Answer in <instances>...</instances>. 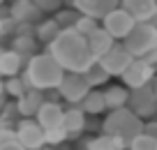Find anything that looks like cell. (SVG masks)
Masks as SVG:
<instances>
[{
  "instance_id": "obj_1",
  "label": "cell",
  "mask_w": 157,
  "mask_h": 150,
  "mask_svg": "<svg viewBox=\"0 0 157 150\" xmlns=\"http://www.w3.org/2000/svg\"><path fill=\"white\" fill-rule=\"evenodd\" d=\"M49 53H53L67 72H86L95 63L86 35L76 33L74 28H63V33L49 44Z\"/></svg>"
},
{
  "instance_id": "obj_2",
  "label": "cell",
  "mask_w": 157,
  "mask_h": 150,
  "mask_svg": "<svg viewBox=\"0 0 157 150\" xmlns=\"http://www.w3.org/2000/svg\"><path fill=\"white\" fill-rule=\"evenodd\" d=\"M67 69L56 60L53 53H35L28 60L21 79L25 81L28 88H39V90H53L63 83Z\"/></svg>"
},
{
  "instance_id": "obj_3",
  "label": "cell",
  "mask_w": 157,
  "mask_h": 150,
  "mask_svg": "<svg viewBox=\"0 0 157 150\" xmlns=\"http://www.w3.org/2000/svg\"><path fill=\"white\" fill-rule=\"evenodd\" d=\"M141 120L143 118L136 116L129 106L116 109V111H109L106 120L102 122V132L104 134H111V136H118V139L125 141L127 148H129V143H132L139 134H143V129H146V122H141Z\"/></svg>"
},
{
  "instance_id": "obj_4",
  "label": "cell",
  "mask_w": 157,
  "mask_h": 150,
  "mask_svg": "<svg viewBox=\"0 0 157 150\" xmlns=\"http://www.w3.org/2000/svg\"><path fill=\"white\" fill-rule=\"evenodd\" d=\"M123 42H125V46L132 51L134 58H146L150 51L157 48V23H148V21L136 23V28H134Z\"/></svg>"
},
{
  "instance_id": "obj_5",
  "label": "cell",
  "mask_w": 157,
  "mask_h": 150,
  "mask_svg": "<svg viewBox=\"0 0 157 150\" xmlns=\"http://www.w3.org/2000/svg\"><path fill=\"white\" fill-rule=\"evenodd\" d=\"M136 23H139V21L134 19L125 7H113L111 12H106V14L102 16V25L116 39H120V42H123V39L127 37L134 28H136Z\"/></svg>"
},
{
  "instance_id": "obj_6",
  "label": "cell",
  "mask_w": 157,
  "mask_h": 150,
  "mask_svg": "<svg viewBox=\"0 0 157 150\" xmlns=\"http://www.w3.org/2000/svg\"><path fill=\"white\" fill-rule=\"evenodd\" d=\"M155 72H157V69L152 67L148 60H143V58H134V60H132V65L125 69V74H123L120 79H123V83L129 88V90H134V88L150 86V83L155 81Z\"/></svg>"
},
{
  "instance_id": "obj_7",
  "label": "cell",
  "mask_w": 157,
  "mask_h": 150,
  "mask_svg": "<svg viewBox=\"0 0 157 150\" xmlns=\"http://www.w3.org/2000/svg\"><path fill=\"white\" fill-rule=\"evenodd\" d=\"M132 60H134L132 51L125 46V42H120V39H118V42L113 44L111 48H109L106 53L99 58V63H102L104 67H106L109 72L113 74V76H123L125 69L132 65Z\"/></svg>"
},
{
  "instance_id": "obj_8",
  "label": "cell",
  "mask_w": 157,
  "mask_h": 150,
  "mask_svg": "<svg viewBox=\"0 0 157 150\" xmlns=\"http://www.w3.org/2000/svg\"><path fill=\"white\" fill-rule=\"evenodd\" d=\"M58 90H60L65 102L81 104V99L90 92V86H88V81H86L83 72H67L65 79H63V83L58 86Z\"/></svg>"
},
{
  "instance_id": "obj_9",
  "label": "cell",
  "mask_w": 157,
  "mask_h": 150,
  "mask_svg": "<svg viewBox=\"0 0 157 150\" xmlns=\"http://www.w3.org/2000/svg\"><path fill=\"white\" fill-rule=\"evenodd\" d=\"M16 134H19V143L28 150H42L46 145V132L37 120L23 118L16 125Z\"/></svg>"
},
{
  "instance_id": "obj_10",
  "label": "cell",
  "mask_w": 157,
  "mask_h": 150,
  "mask_svg": "<svg viewBox=\"0 0 157 150\" xmlns=\"http://www.w3.org/2000/svg\"><path fill=\"white\" fill-rule=\"evenodd\" d=\"M127 106L132 109L136 116H141V118L155 116L157 113V97H155V90H152V83L150 86L129 90V104Z\"/></svg>"
},
{
  "instance_id": "obj_11",
  "label": "cell",
  "mask_w": 157,
  "mask_h": 150,
  "mask_svg": "<svg viewBox=\"0 0 157 150\" xmlns=\"http://www.w3.org/2000/svg\"><path fill=\"white\" fill-rule=\"evenodd\" d=\"M44 12L39 10V5L35 0H12L10 16L16 23H39Z\"/></svg>"
},
{
  "instance_id": "obj_12",
  "label": "cell",
  "mask_w": 157,
  "mask_h": 150,
  "mask_svg": "<svg viewBox=\"0 0 157 150\" xmlns=\"http://www.w3.org/2000/svg\"><path fill=\"white\" fill-rule=\"evenodd\" d=\"M120 7H125L139 23H157V0H120Z\"/></svg>"
},
{
  "instance_id": "obj_13",
  "label": "cell",
  "mask_w": 157,
  "mask_h": 150,
  "mask_svg": "<svg viewBox=\"0 0 157 150\" xmlns=\"http://www.w3.org/2000/svg\"><path fill=\"white\" fill-rule=\"evenodd\" d=\"M86 39H88V48H90V53H93V58H95V60H99V58H102V56L109 51V48H111L113 44L118 42V39L113 37V35L109 33L106 28H104V25L95 28Z\"/></svg>"
},
{
  "instance_id": "obj_14",
  "label": "cell",
  "mask_w": 157,
  "mask_h": 150,
  "mask_svg": "<svg viewBox=\"0 0 157 150\" xmlns=\"http://www.w3.org/2000/svg\"><path fill=\"white\" fill-rule=\"evenodd\" d=\"M35 120H37L39 125L44 127V129L58 127V125H63V120H65V109L60 106V104H56V102H51V99H46V102L39 106V111H37V116H35Z\"/></svg>"
},
{
  "instance_id": "obj_15",
  "label": "cell",
  "mask_w": 157,
  "mask_h": 150,
  "mask_svg": "<svg viewBox=\"0 0 157 150\" xmlns=\"http://www.w3.org/2000/svg\"><path fill=\"white\" fill-rule=\"evenodd\" d=\"M44 102H46L44 90H39V88H28V90H25V95L16 99L19 116H23V118H33V116H37L39 106H42Z\"/></svg>"
},
{
  "instance_id": "obj_16",
  "label": "cell",
  "mask_w": 157,
  "mask_h": 150,
  "mask_svg": "<svg viewBox=\"0 0 157 150\" xmlns=\"http://www.w3.org/2000/svg\"><path fill=\"white\" fill-rule=\"evenodd\" d=\"M21 69H25V60L19 51L10 48V51H2V58H0V76H19Z\"/></svg>"
},
{
  "instance_id": "obj_17",
  "label": "cell",
  "mask_w": 157,
  "mask_h": 150,
  "mask_svg": "<svg viewBox=\"0 0 157 150\" xmlns=\"http://www.w3.org/2000/svg\"><path fill=\"white\" fill-rule=\"evenodd\" d=\"M120 0H76V10L81 14H90L95 19H102L106 12H111L113 7H118Z\"/></svg>"
},
{
  "instance_id": "obj_18",
  "label": "cell",
  "mask_w": 157,
  "mask_h": 150,
  "mask_svg": "<svg viewBox=\"0 0 157 150\" xmlns=\"http://www.w3.org/2000/svg\"><path fill=\"white\" fill-rule=\"evenodd\" d=\"M104 99H106V109L116 111V109H125L129 104V88L123 86H109L104 90Z\"/></svg>"
},
{
  "instance_id": "obj_19",
  "label": "cell",
  "mask_w": 157,
  "mask_h": 150,
  "mask_svg": "<svg viewBox=\"0 0 157 150\" xmlns=\"http://www.w3.org/2000/svg\"><path fill=\"white\" fill-rule=\"evenodd\" d=\"M60 33H63V25L56 21V16H53V19H44V21H39L37 28H35V37H37V42L46 44V46H49V44L53 42V39L58 37Z\"/></svg>"
},
{
  "instance_id": "obj_20",
  "label": "cell",
  "mask_w": 157,
  "mask_h": 150,
  "mask_svg": "<svg viewBox=\"0 0 157 150\" xmlns=\"http://www.w3.org/2000/svg\"><path fill=\"white\" fill-rule=\"evenodd\" d=\"M65 129L69 132V136H76L78 132L86 129V111L81 106H74L65 111V120H63Z\"/></svg>"
},
{
  "instance_id": "obj_21",
  "label": "cell",
  "mask_w": 157,
  "mask_h": 150,
  "mask_svg": "<svg viewBox=\"0 0 157 150\" xmlns=\"http://www.w3.org/2000/svg\"><path fill=\"white\" fill-rule=\"evenodd\" d=\"M12 48L14 51H19L21 56H23L25 65H28V60L35 56V48H37V39H35L33 33H21L14 37V42H12Z\"/></svg>"
},
{
  "instance_id": "obj_22",
  "label": "cell",
  "mask_w": 157,
  "mask_h": 150,
  "mask_svg": "<svg viewBox=\"0 0 157 150\" xmlns=\"http://www.w3.org/2000/svg\"><path fill=\"white\" fill-rule=\"evenodd\" d=\"M81 109L90 116H97V113L106 111V99H104V90H90L88 95L81 99Z\"/></svg>"
},
{
  "instance_id": "obj_23",
  "label": "cell",
  "mask_w": 157,
  "mask_h": 150,
  "mask_svg": "<svg viewBox=\"0 0 157 150\" xmlns=\"http://www.w3.org/2000/svg\"><path fill=\"white\" fill-rule=\"evenodd\" d=\"M83 76H86V81H88V86L93 88V86H104V83H109V79H111L113 74L109 72L99 60H95V63L83 72Z\"/></svg>"
},
{
  "instance_id": "obj_24",
  "label": "cell",
  "mask_w": 157,
  "mask_h": 150,
  "mask_svg": "<svg viewBox=\"0 0 157 150\" xmlns=\"http://www.w3.org/2000/svg\"><path fill=\"white\" fill-rule=\"evenodd\" d=\"M125 148H127V143L111 134H102L97 139H90V143L86 145V150H125Z\"/></svg>"
},
{
  "instance_id": "obj_25",
  "label": "cell",
  "mask_w": 157,
  "mask_h": 150,
  "mask_svg": "<svg viewBox=\"0 0 157 150\" xmlns=\"http://www.w3.org/2000/svg\"><path fill=\"white\" fill-rule=\"evenodd\" d=\"M95 28H99V23H97V19H95V16H90V14H81V16L76 19V23H74V30H76V33H81V35H86V37H88Z\"/></svg>"
},
{
  "instance_id": "obj_26",
  "label": "cell",
  "mask_w": 157,
  "mask_h": 150,
  "mask_svg": "<svg viewBox=\"0 0 157 150\" xmlns=\"http://www.w3.org/2000/svg\"><path fill=\"white\" fill-rule=\"evenodd\" d=\"M78 16H81V12H78L76 7H69V10H58V12H56V21H58L63 28H74V23H76Z\"/></svg>"
},
{
  "instance_id": "obj_27",
  "label": "cell",
  "mask_w": 157,
  "mask_h": 150,
  "mask_svg": "<svg viewBox=\"0 0 157 150\" xmlns=\"http://www.w3.org/2000/svg\"><path fill=\"white\" fill-rule=\"evenodd\" d=\"M5 88H7V95H12V97H23L25 95V90H28V86H25V81L21 76H10L5 81Z\"/></svg>"
},
{
  "instance_id": "obj_28",
  "label": "cell",
  "mask_w": 157,
  "mask_h": 150,
  "mask_svg": "<svg viewBox=\"0 0 157 150\" xmlns=\"http://www.w3.org/2000/svg\"><path fill=\"white\" fill-rule=\"evenodd\" d=\"M129 150H157V139L143 132L129 143Z\"/></svg>"
},
{
  "instance_id": "obj_29",
  "label": "cell",
  "mask_w": 157,
  "mask_h": 150,
  "mask_svg": "<svg viewBox=\"0 0 157 150\" xmlns=\"http://www.w3.org/2000/svg\"><path fill=\"white\" fill-rule=\"evenodd\" d=\"M44 132H46V145H58V143H63V141L69 136V132L65 129V125L51 127V129H44Z\"/></svg>"
},
{
  "instance_id": "obj_30",
  "label": "cell",
  "mask_w": 157,
  "mask_h": 150,
  "mask_svg": "<svg viewBox=\"0 0 157 150\" xmlns=\"http://www.w3.org/2000/svg\"><path fill=\"white\" fill-rule=\"evenodd\" d=\"M14 141H19L16 129H12V127H2V129H0V148L7 145V143H14Z\"/></svg>"
},
{
  "instance_id": "obj_31",
  "label": "cell",
  "mask_w": 157,
  "mask_h": 150,
  "mask_svg": "<svg viewBox=\"0 0 157 150\" xmlns=\"http://www.w3.org/2000/svg\"><path fill=\"white\" fill-rule=\"evenodd\" d=\"M42 12H58L65 5V0H35Z\"/></svg>"
},
{
  "instance_id": "obj_32",
  "label": "cell",
  "mask_w": 157,
  "mask_h": 150,
  "mask_svg": "<svg viewBox=\"0 0 157 150\" xmlns=\"http://www.w3.org/2000/svg\"><path fill=\"white\" fill-rule=\"evenodd\" d=\"M5 104H7V88H5V83L0 81V111L5 109Z\"/></svg>"
},
{
  "instance_id": "obj_33",
  "label": "cell",
  "mask_w": 157,
  "mask_h": 150,
  "mask_svg": "<svg viewBox=\"0 0 157 150\" xmlns=\"http://www.w3.org/2000/svg\"><path fill=\"white\" fill-rule=\"evenodd\" d=\"M143 132L157 139V122H146V129H143Z\"/></svg>"
},
{
  "instance_id": "obj_34",
  "label": "cell",
  "mask_w": 157,
  "mask_h": 150,
  "mask_svg": "<svg viewBox=\"0 0 157 150\" xmlns=\"http://www.w3.org/2000/svg\"><path fill=\"white\" fill-rule=\"evenodd\" d=\"M0 150H28V148H23V145H21L19 141H14V143H7V145H2Z\"/></svg>"
},
{
  "instance_id": "obj_35",
  "label": "cell",
  "mask_w": 157,
  "mask_h": 150,
  "mask_svg": "<svg viewBox=\"0 0 157 150\" xmlns=\"http://www.w3.org/2000/svg\"><path fill=\"white\" fill-rule=\"evenodd\" d=\"M152 90H155V97H157V76H155V81H152Z\"/></svg>"
},
{
  "instance_id": "obj_36",
  "label": "cell",
  "mask_w": 157,
  "mask_h": 150,
  "mask_svg": "<svg viewBox=\"0 0 157 150\" xmlns=\"http://www.w3.org/2000/svg\"><path fill=\"white\" fill-rule=\"evenodd\" d=\"M0 58H2V48H0Z\"/></svg>"
},
{
  "instance_id": "obj_37",
  "label": "cell",
  "mask_w": 157,
  "mask_h": 150,
  "mask_svg": "<svg viewBox=\"0 0 157 150\" xmlns=\"http://www.w3.org/2000/svg\"><path fill=\"white\" fill-rule=\"evenodd\" d=\"M155 69H157V67H155Z\"/></svg>"
}]
</instances>
